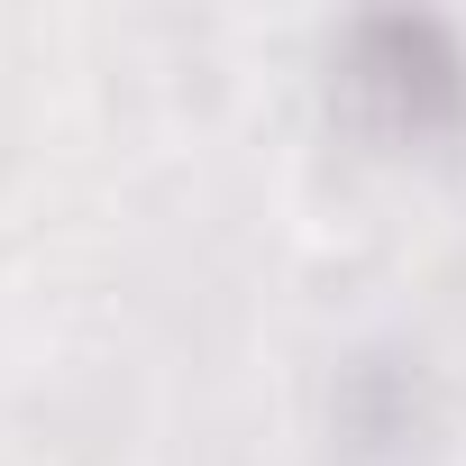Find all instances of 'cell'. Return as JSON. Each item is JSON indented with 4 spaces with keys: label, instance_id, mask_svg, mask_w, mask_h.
Listing matches in <instances>:
<instances>
[{
    "label": "cell",
    "instance_id": "cell-1",
    "mask_svg": "<svg viewBox=\"0 0 466 466\" xmlns=\"http://www.w3.org/2000/svg\"><path fill=\"white\" fill-rule=\"evenodd\" d=\"M320 101L366 156H448L466 137V28L420 0L339 19Z\"/></svg>",
    "mask_w": 466,
    "mask_h": 466
},
{
    "label": "cell",
    "instance_id": "cell-2",
    "mask_svg": "<svg viewBox=\"0 0 466 466\" xmlns=\"http://www.w3.org/2000/svg\"><path fill=\"white\" fill-rule=\"evenodd\" d=\"M329 411H339V439H348V448L402 457L411 439H430L439 393H430V366H420L411 348H357V357L339 366V384H329Z\"/></svg>",
    "mask_w": 466,
    "mask_h": 466
}]
</instances>
